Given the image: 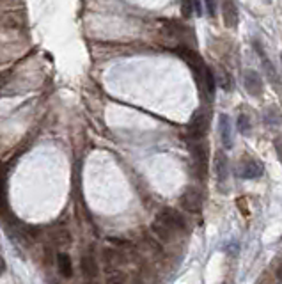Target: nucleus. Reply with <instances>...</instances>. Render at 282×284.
Returning <instances> with one entry per match:
<instances>
[{
	"label": "nucleus",
	"mask_w": 282,
	"mask_h": 284,
	"mask_svg": "<svg viewBox=\"0 0 282 284\" xmlns=\"http://www.w3.org/2000/svg\"><path fill=\"white\" fill-rule=\"evenodd\" d=\"M181 11L185 18L192 16V13H194V4H192V0H181Z\"/></svg>",
	"instance_id": "obj_19"
},
{
	"label": "nucleus",
	"mask_w": 282,
	"mask_h": 284,
	"mask_svg": "<svg viewBox=\"0 0 282 284\" xmlns=\"http://www.w3.org/2000/svg\"><path fill=\"white\" fill-rule=\"evenodd\" d=\"M190 151H192V154H194V158H195V162H197L201 172H204L206 171V162H208V149H206V144L204 142L190 144Z\"/></svg>",
	"instance_id": "obj_8"
},
{
	"label": "nucleus",
	"mask_w": 282,
	"mask_h": 284,
	"mask_svg": "<svg viewBox=\"0 0 282 284\" xmlns=\"http://www.w3.org/2000/svg\"><path fill=\"white\" fill-rule=\"evenodd\" d=\"M263 174V165L256 158L245 156L240 164V176L245 179H258Z\"/></svg>",
	"instance_id": "obj_4"
},
{
	"label": "nucleus",
	"mask_w": 282,
	"mask_h": 284,
	"mask_svg": "<svg viewBox=\"0 0 282 284\" xmlns=\"http://www.w3.org/2000/svg\"><path fill=\"white\" fill-rule=\"evenodd\" d=\"M227 172H229V162H227V156L222 153V151H218L215 156V174L218 179H226Z\"/></svg>",
	"instance_id": "obj_10"
},
{
	"label": "nucleus",
	"mask_w": 282,
	"mask_h": 284,
	"mask_svg": "<svg viewBox=\"0 0 282 284\" xmlns=\"http://www.w3.org/2000/svg\"><path fill=\"white\" fill-rule=\"evenodd\" d=\"M236 124H238V130H240V134L247 135L248 132H250V121H248V117L243 116V114L238 117V123Z\"/></svg>",
	"instance_id": "obj_17"
},
{
	"label": "nucleus",
	"mask_w": 282,
	"mask_h": 284,
	"mask_svg": "<svg viewBox=\"0 0 282 284\" xmlns=\"http://www.w3.org/2000/svg\"><path fill=\"white\" fill-rule=\"evenodd\" d=\"M275 149H277V154H279L280 162H282V137H279L275 141Z\"/></svg>",
	"instance_id": "obj_20"
},
{
	"label": "nucleus",
	"mask_w": 282,
	"mask_h": 284,
	"mask_svg": "<svg viewBox=\"0 0 282 284\" xmlns=\"http://www.w3.org/2000/svg\"><path fill=\"white\" fill-rule=\"evenodd\" d=\"M181 206L185 208L186 211H192V213H197L202 208V196L199 190L195 188H186L181 196Z\"/></svg>",
	"instance_id": "obj_3"
},
{
	"label": "nucleus",
	"mask_w": 282,
	"mask_h": 284,
	"mask_svg": "<svg viewBox=\"0 0 282 284\" xmlns=\"http://www.w3.org/2000/svg\"><path fill=\"white\" fill-rule=\"evenodd\" d=\"M80 268H82V274L85 275L87 279H94L98 275V263L92 256H82L80 260Z\"/></svg>",
	"instance_id": "obj_9"
},
{
	"label": "nucleus",
	"mask_w": 282,
	"mask_h": 284,
	"mask_svg": "<svg viewBox=\"0 0 282 284\" xmlns=\"http://www.w3.org/2000/svg\"><path fill=\"white\" fill-rule=\"evenodd\" d=\"M192 4H194V9H195V13L197 14H201L202 11H201V0H192Z\"/></svg>",
	"instance_id": "obj_21"
},
{
	"label": "nucleus",
	"mask_w": 282,
	"mask_h": 284,
	"mask_svg": "<svg viewBox=\"0 0 282 284\" xmlns=\"http://www.w3.org/2000/svg\"><path fill=\"white\" fill-rule=\"evenodd\" d=\"M213 77H215V84H218L220 87L224 89V91H231V85H233V82H231L229 73H227L224 68H220V70L216 71V75H213Z\"/></svg>",
	"instance_id": "obj_14"
},
{
	"label": "nucleus",
	"mask_w": 282,
	"mask_h": 284,
	"mask_svg": "<svg viewBox=\"0 0 282 284\" xmlns=\"http://www.w3.org/2000/svg\"><path fill=\"white\" fill-rule=\"evenodd\" d=\"M107 284H126V275L119 270H112L110 274L107 275Z\"/></svg>",
	"instance_id": "obj_15"
},
{
	"label": "nucleus",
	"mask_w": 282,
	"mask_h": 284,
	"mask_svg": "<svg viewBox=\"0 0 282 284\" xmlns=\"http://www.w3.org/2000/svg\"><path fill=\"white\" fill-rule=\"evenodd\" d=\"M52 238L53 242L57 243V245H62V247H68L71 243V235L68 229H55V231H52Z\"/></svg>",
	"instance_id": "obj_13"
},
{
	"label": "nucleus",
	"mask_w": 282,
	"mask_h": 284,
	"mask_svg": "<svg viewBox=\"0 0 282 284\" xmlns=\"http://www.w3.org/2000/svg\"><path fill=\"white\" fill-rule=\"evenodd\" d=\"M153 231H154V235H156V236H160V238H162V240H165V242H167V240H171V238H172V233L169 231V229H165L162 224H158L156 220L153 222Z\"/></svg>",
	"instance_id": "obj_16"
},
{
	"label": "nucleus",
	"mask_w": 282,
	"mask_h": 284,
	"mask_svg": "<svg viewBox=\"0 0 282 284\" xmlns=\"http://www.w3.org/2000/svg\"><path fill=\"white\" fill-rule=\"evenodd\" d=\"M208 127H209V116L208 112H206L204 109H199L194 112V116H192L190 123H188V132H190V135L194 139H201L206 135V132H208Z\"/></svg>",
	"instance_id": "obj_2"
},
{
	"label": "nucleus",
	"mask_w": 282,
	"mask_h": 284,
	"mask_svg": "<svg viewBox=\"0 0 282 284\" xmlns=\"http://www.w3.org/2000/svg\"><path fill=\"white\" fill-rule=\"evenodd\" d=\"M204 7L211 18L216 16V9H218V0H204Z\"/></svg>",
	"instance_id": "obj_18"
},
{
	"label": "nucleus",
	"mask_w": 282,
	"mask_h": 284,
	"mask_svg": "<svg viewBox=\"0 0 282 284\" xmlns=\"http://www.w3.org/2000/svg\"><path fill=\"white\" fill-rule=\"evenodd\" d=\"M4 270H6V261H4L2 256H0V275L4 274Z\"/></svg>",
	"instance_id": "obj_22"
},
{
	"label": "nucleus",
	"mask_w": 282,
	"mask_h": 284,
	"mask_svg": "<svg viewBox=\"0 0 282 284\" xmlns=\"http://www.w3.org/2000/svg\"><path fill=\"white\" fill-rule=\"evenodd\" d=\"M243 84L245 89H247L248 94L252 96H261L263 92V80H261V75L254 70H247L243 73Z\"/></svg>",
	"instance_id": "obj_5"
},
{
	"label": "nucleus",
	"mask_w": 282,
	"mask_h": 284,
	"mask_svg": "<svg viewBox=\"0 0 282 284\" xmlns=\"http://www.w3.org/2000/svg\"><path fill=\"white\" fill-rule=\"evenodd\" d=\"M156 222L164 226L165 229H169L172 235H174L176 231H183V229H185V218H183L176 210H172V208L162 210L160 213L156 215Z\"/></svg>",
	"instance_id": "obj_1"
},
{
	"label": "nucleus",
	"mask_w": 282,
	"mask_h": 284,
	"mask_svg": "<svg viewBox=\"0 0 282 284\" xmlns=\"http://www.w3.org/2000/svg\"><path fill=\"white\" fill-rule=\"evenodd\" d=\"M256 50L259 52V57H261V64H263V68H265V75H266V78H268L270 82H272L275 87H279L280 85V78H279V75H277V71H275V66H273L272 62H270V59H268V55H266L265 52H261V48H259V45L256 43Z\"/></svg>",
	"instance_id": "obj_7"
},
{
	"label": "nucleus",
	"mask_w": 282,
	"mask_h": 284,
	"mask_svg": "<svg viewBox=\"0 0 282 284\" xmlns=\"http://www.w3.org/2000/svg\"><path fill=\"white\" fill-rule=\"evenodd\" d=\"M220 137H222V144L227 147V149L233 146V137H231V121L226 114L220 116Z\"/></svg>",
	"instance_id": "obj_11"
},
{
	"label": "nucleus",
	"mask_w": 282,
	"mask_h": 284,
	"mask_svg": "<svg viewBox=\"0 0 282 284\" xmlns=\"http://www.w3.org/2000/svg\"><path fill=\"white\" fill-rule=\"evenodd\" d=\"M222 16L229 28L238 27V7L234 0H222Z\"/></svg>",
	"instance_id": "obj_6"
},
{
	"label": "nucleus",
	"mask_w": 282,
	"mask_h": 284,
	"mask_svg": "<svg viewBox=\"0 0 282 284\" xmlns=\"http://www.w3.org/2000/svg\"><path fill=\"white\" fill-rule=\"evenodd\" d=\"M57 267H59V272L62 277H71L73 274V263H71V258L68 254H59L57 256Z\"/></svg>",
	"instance_id": "obj_12"
}]
</instances>
